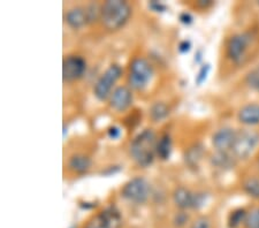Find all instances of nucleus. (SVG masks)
<instances>
[{
    "instance_id": "obj_36",
    "label": "nucleus",
    "mask_w": 259,
    "mask_h": 228,
    "mask_svg": "<svg viewBox=\"0 0 259 228\" xmlns=\"http://www.w3.org/2000/svg\"><path fill=\"white\" fill-rule=\"evenodd\" d=\"M73 228H74V227H73Z\"/></svg>"
},
{
    "instance_id": "obj_17",
    "label": "nucleus",
    "mask_w": 259,
    "mask_h": 228,
    "mask_svg": "<svg viewBox=\"0 0 259 228\" xmlns=\"http://www.w3.org/2000/svg\"><path fill=\"white\" fill-rule=\"evenodd\" d=\"M235 157L233 155H229L228 152L217 151L215 155L212 156L211 164L219 168H232L235 165Z\"/></svg>"
},
{
    "instance_id": "obj_16",
    "label": "nucleus",
    "mask_w": 259,
    "mask_h": 228,
    "mask_svg": "<svg viewBox=\"0 0 259 228\" xmlns=\"http://www.w3.org/2000/svg\"><path fill=\"white\" fill-rule=\"evenodd\" d=\"M68 166L75 173H85L91 167V159L84 155H74L70 157Z\"/></svg>"
},
{
    "instance_id": "obj_32",
    "label": "nucleus",
    "mask_w": 259,
    "mask_h": 228,
    "mask_svg": "<svg viewBox=\"0 0 259 228\" xmlns=\"http://www.w3.org/2000/svg\"><path fill=\"white\" fill-rule=\"evenodd\" d=\"M190 49H191L190 40H182L181 43L179 44V47H178L179 52L181 53V55H186V53H188V52L190 51Z\"/></svg>"
},
{
    "instance_id": "obj_12",
    "label": "nucleus",
    "mask_w": 259,
    "mask_h": 228,
    "mask_svg": "<svg viewBox=\"0 0 259 228\" xmlns=\"http://www.w3.org/2000/svg\"><path fill=\"white\" fill-rule=\"evenodd\" d=\"M194 198L195 193H191L183 187H179L173 193V201L179 209L187 210L194 209Z\"/></svg>"
},
{
    "instance_id": "obj_20",
    "label": "nucleus",
    "mask_w": 259,
    "mask_h": 228,
    "mask_svg": "<svg viewBox=\"0 0 259 228\" xmlns=\"http://www.w3.org/2000/svg\"><path fill=\"white\" fill-rule=\"evenodd\" d=\"M243 190L250 197L259 200V179L258 177H249L243 184Z\"/></svg>"
},
{
    "instance_id": "obj_4",
    "label": "nucleus",
    "mask_w": 259,
    "mask_h": 228,
    "mask_svg": "<svg viewBox=\"0 0 259 228\" xmlns=\"http://www.w3.org/2000/svg\"><path fill=\"white\" fill-rule=\"evenodd\" d=\"M122 75V69L119 65H111L102 76L98 78L94 86V95L95 97L100 102L106 101L107 98L111 97L112 88L115 84V82Z\"/></svg>"
},
{
    "instance_id": "obj_7",
    "label": "nucleus",
    "mask_w": 259,
    "mask_h": 228,
    "mask_svg": "<svg viewBox=\"0 0 259 228\" xmlns=\"http://www.w3.org/2000/svg\"><path fill=\"white\" fill-rule=\"evenodd\" d=\"M252 37L249 32L237 34L231 37L227 44V56L234 64H243L246 58V52L251 45Z\"/></svg>"
},
{
    "instance_id": "obj_27",
    "label": "nucleus",
    "mask_w": 259,
    "mask_h": 228,
    "mask_svg": "<svg viewBox=\"0 0 259 228\" xmlns=\"http://www.w3.org/2000/svg\"><path fill=\"white\" fill-rule=\"evenodd\" d=\"M149 8L152 10L153 12H157V13H164L167 11V6L165 4L160 2H156V0H152V2L149 3Z\"/></svg>"
},
{
    "instance_id": "obj_18",
    "label": "nucleus",
    "mask_w": 259,
    "mask_h": 228,
    "mask_svg": "<svg viewBox=\"0 0 259 228\" xmlns=\"http://www.w3.org/2000/svg\"><path fill=\"white\" fill-rule=\"evenodd\" d=\"M169 114V109L165 103H154L150 109V118L154 122H159L166 119Z\"/></svg>"
},
{
    "instance_id": "obj_28",
    "label": "nucleus",
    "mask_w": 259,
    "mask_h": 228,
    "mask_svg": "<svg viewBox=\"0 0 259 228\" xmlns=\"http://www.w3.org/2000/svg\"><path fill=\"white\" fill-rule=\"evenodd\" d=\"M188 219H189V215H188L185 212H180V213H178L177 215H175L174 222H175V225H177L178 227H182V226L186 225V222L188 221Z\"/></svg>"
},
{
    "instance_id": "obj_34",
    "label": "nucleus",
    "mask_w": 259,
    "mask_h": 228,
    "mask_svg": "<svg viewBox=\"0 0 259 228\" xmlns=\"http://www.w3.org/2000/svg\"><path fill=\"white\" fill-rule=\"evenodd\" d=\"M211 4H212L211 2H205V3H204V2H199L198 5H199V6H203V7H207V6H210Z\"/></svg>"
},
{
    "instance_id": "obj_15",
    "label": "nucleus",
    "mask_w": 259,
    "mask_h": 228,
    "mask_svg": "<svg viewBox=\"0 0 259 228\" xmlns=\"http://www.w3.org/2000/svg\"><path fill=\"white\" fill-rule=\"evenodd\" d=\"M172 139L168 134L162 135L160 140L157 142L156 155L160 160H168L172 153Z\"/></svg>"
},
{
    "instance_id": "obj_25",
    "label": "nucleus",
    "mask_w": 259,
    "mask_h": 228,
    "mask_svg": "<svg viewBox=\"0 0 259 228\" xmlns=\"http://www.w3.org/2000/svg\"><path fill=\"white\" fill-rule=\"evenodd\" d=\"M87 16H88V23H93L97 19H100V7H98L96 4H91V5L85 8Z\"/></svg>"
},
{
    "instance_id": "obj_22",
    "label": "nucleus",
    "mask_w": 259,
    "mask_h": 228,
    "mask_svg": "<svg viewBox=\"0 0 259 228\" xmlns=\"http://www.w3.org/2000/svg\"><path fill=\"white\" fill-rule=\"evenodd\" d=\"M244 226L245 228H259V207H254L246 213Z\"/></svg>"
},
{
    "instance_id": "obj_9",
    "label": "nucleus",
    "mask_w": 259,
    "mask_h": 228,
    "mask_svg": "<svg viewBox=\"0 0 259 228\" xmlns=\"http://www.w3.org/2000/svg\"><path fill=\"white\" fill-rule=\"evenodd\" d=\"M122 223L121 214L115 206H108L103 210L87 228H120Z\"/></svg>"
},
{
    "instance_id": "obj_33",
    "label": "nucleus",
    "mask_w": 259,
    "mask_h": 228,
    "mask_svg": "<svg viewBox=\"0 0 259 228\" xmlns=\"http://www.w3.org/2000/svg\"><path fill=\"white\" fill-rule=\"evenodd\" d=\"M202 58H203L202 57V51H200V50H199V51L195 55V61L196 62H200V61H202Z\"/></svg>"
},
{
    "instance_id": "obj_30",
    "label": "nucleus",
    "mask_w": 259,
    "mask_h": 228,
    "mask_svg": "<svg viewBox=\"0 0 259 228\" xmlns=\"http://www.w3.org/2000/svg\"><path fill=\"white\" fill-rule=\"evenodd\" d=\"M179 20L180 22L186 24V26H189V24H191L194 22V18L193 15H191L190 13H188V12H183V13H181L179 15Z\"/></svg>"
},
{
    "instance_id": "obj_6",
    "label": "nucleus",
    "mask_w": 259,
    "mask_h": 228,
    "mask_svg": "<svg viewBox=\"0 0 259 228\" xmlns=\"http://www.w3.org/2000/svg\"><path fill=\"white\" fill-rule=\"evenodd\" d=\"M150 193H151V188H150L149 182L142 176H136L128 181L121 190L123 198L136 204H143L148 201Z\"/></svg>"
},
{
    "instance_id": "obj_8",
    "label": "nucleus",
    "mask_w": 259,
    "mask_h": 228,
    "mask_svg": "<svg viewBox=\"0 0 259 228\" xmlns=\"http://www.w3.org/2000/svg\"><path fill=\"white\" fill-rule=\"evenodd\" d=\"M87 62L82 57L68 56L62 62V80L64 82H74L84 75Z\"/></svg>"
},
{
    "instance_id": "obj_10",
    "label": "nucleus",
    "mask_w": 259,
    "mask_h": 228,
    "mask_svg": "<svg viewBox=\"0 0 259 228\" xmlns=\"http://www.w3.org/2000/svg\"><path fill=\"white\" fill-rule=\"evenodd\" d=\"M133 103V94L127 86H118L110 97V105L116 112H124Z\"/></svg>"
},
{
    "instance_id": "obj_23",
    "label": "nucleus",
    "mask_w": 259,
    "mask_h": 228,
    "mask_svg": "<svg viewBox=\"0 0 259 228\" xmlns=\"http://www.w3.org/2000/svg\"><path fill=\"white\" fill-rule=\"evenodd\" d=\"M245 82L250 88L259 91V67L252 69L251 72L248 73L245 77Z\"/></svg>"
},
{
    "instance_id": "obj_13",
    "label": "nucleus",
    "mask_w": 259,
    "mask_h": 228,
    "mask_svg": "<svg viewBox=\"0 0 259 228\" xmlns=\"http://www.w3.org/2000/svg\"><path fill=\"white\" fill-rule=\"evenodd\" d=\"M239 121L248 126H254L259 123V105L258 104H248L242 107L239 112Z\"/></svg>"
},
{
    "instance_id": "obj_19",
    "label": "nucleus",
    "mask_w": 259,
    "mask_h": 228,
    "mask_svg": "<svg viewBox=\"0 0 259 228\" xmlns=\"http://www.w3.org/2000/svg\"><path fill=\"white\" fill-rule=\"evenodd\" d=\"M203 156V148L200 145H196V147L191 148L186 153V161L190 167H195L198 165V161L202 159Z\"/></svg>"
},
{
    "instance_id": "obj_29",
    "label": "nucleus",
    "mask_w": 259,
    "mask_h": 228,
    "mask_svg": "<svg viewBox=\"0 0 259 228\" xmlns=\"http://www.w3.org/2000/svg\"><path fill=\"white\" fill-rule=\"evenodd\" d=\"M107 136L111 140H118L121 136V129L118 126H112L108 128L107 130Z\"/></svg>"
},
{
    "instance_id": "obj_21",
    "label": "nucleus",
    "mask_w": 259,
    "mask_h": 228,
    "mask_svg": "<svg viewBox=\"0 0 259 228\" xmlns=\"http://www.w3.org/2000/svg\"><path fill=\"white\" fill-rule=\"evenodd\" d=\"M246 213L248 212H246L244 209H237L235 211H233L232 214L229 215V220H228L229 228H237L241 223H244Z\"/></svg>"
},
{
    "instance_id": "obj_5",
    "label": "nucleus",
    "mask_w": 259,
    "mask_h": 228,
    "mask_svg": "<svg viewBox=\"0 0 259 228\" xmlns=\"http://www.w3.org/2000/svg\"><path fill=\"white\" fill-rule=\"evenodd\" d=\"M259 136L257 132L242 130L236 132V138L232 147V155L236 159H246L251 156L258 145Z\"/></svg>"
},
{
    "instance_id": "obj_11",
    "label": "nucleus",
    "mask_w": 259,
    "mask_h": 228,
    "mask_svg": "<svg viewBox=\"0 0 259 228\" xmlns=\"http://www.w3.org/2000/svg\"><path fill=\"white\" fill-rule=\"evenodd\" d=\"M236 132L232 128H221L212 136L213 147L217 149V151L228 152V150H232Z\"/></svg>"
},
{
    "instance_id": "obj_3",
    "label": "nucleus",
    "mask_w": 259,
    "mask_h": 228,
    "mask_svg": "<svg viewBox=\"0 0 259 228\" xmlns=\"http://www.w3.org/2000/svg\"><path fill=\"white\" fill-rule=\"evenodd\" d=\"M153 74V67L148 60L143 58H136L132 61L129 69V85L135 90H143L151 82Z\"/></svg>"
},
{
    "instance_id": "obj_1",
    "label": "nucleus",
    "mask_w": 259,
    "mask_h": 228,
    "mask_svg": "<svg viewBox=\"0 0 259 228\" xmlns=\"http://www.w3.org/2000/svg\"><path fill=\"white\" fill-rule=\"evenodd\" d=\"M156 135L151 129H145L135 139L131 144V155L136 164L141 167H149L152 165L154 157H156L157 148Z\"/></svg>"
},
{
    "instance_id": "obj_2",
    "label": "nucleus",
    "mask_w": 259,
    "mask_h": 228,
    "mask_svg": "<svg viewBox=\"0 0 259 228\" xmlns=\"http://www.w3.org/2000/svg\"><path fill=\"white\" fill-rule=\"evenodd\" d=\"M132 8L122 0H108L100 7V20L107 30L114 31L122 28L129 20Z\"/></svg>"
},
{
    "instance_id": "obj_35",
    "label": "nucleus",
    "mask_w": 259,
    "mask_h": 228,
    "mask_svg": "<svg viewBox=\"0 0 259 228\" xmlns=\"http://www.w3.org/2000/svg\"><path fill=\"white\" fill-rule=\"evenodd\" d=\"M67 131H68V130H67V126H66V124H64V138H66Z\"/></svg>"
},
{
    "instance_id": "obj_31",
    "label": "nucleus",
    "mask_w": 259,
    "mask_h": 228,
    "mask_svg": "<svg viewBox=\"0 0 259 228\" xmlns=\"http://www.w3.org/2000/svg\"><path fill=\"white\" fill-rule=\"evenodd\" d=\"M190 228H210V221L207 218H199Z\"/></svg>"
},
{
    "instance_id": "obj_14",
    "label": "nucleus",
    "mask_w": 259,
    "mask_h": 228,
    "mask_svg": "<svg viewBox=\"0 0 259 228\" xmlns=\"http://www.w3.org/2000/svg\"><path fill=\"white\" fill-rule=\"evenodd\" d=\"M65 19L66 22L68 23V26L73 29H81L88 23L87 11L82 7H76L69 10L67 12Z\"/></svg>"
},
{
    "instance_id": "obj_26",
    "label": "nucleus",
    "mask_w": 259,
    "mask_h": 228,
    "mask_svg": "<svg viewBox=\"0 0 259 228\" xmlns=\"http://www.w3.org/2000/svg\"><path fill=\"white\" fill-rule=\"evenodd\" d=\"M206 194L205 193H195L194 198V209L198 210L202 207L206 202Z\"/></svg>"
},
{
    "instance_id": "obj_24",
    "label": "nucleus",
    "mask_w": 259,
    "mask_h": 228,
    "mask_svg": "<svg viewBox=\"0 0 259 228\" xmlns=\"http://www.w3.org/2000/svg\"><path fill=\"white\" fill-rule=\"evenodd\" d=\"M210 70H211V65H210V64L203 65L202 67L199 68L197 75H196V78H195L196 84H197V85H202L203 83L206 81L208 74H210Z\"/></svg>"
}]
</instances>
